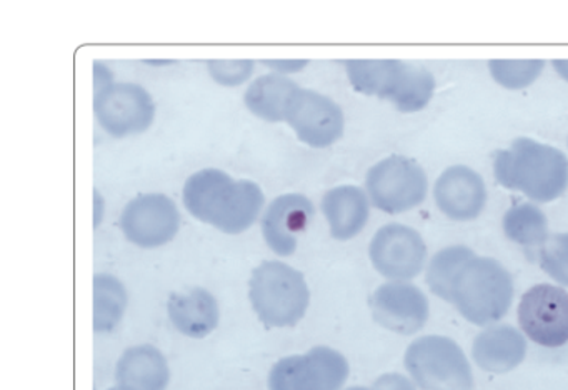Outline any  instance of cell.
Instances as JSON below:
<instances>
[{
    "label": "cell",
    "mask_w": 568,
    "mask_h": 390,
    "mask_svg": "<svg viewBox=\"0 0 568 390\" xmlns=\"http://www.w3.org/2000/svg\"><path fill=\"white\" fill-rule=\"evenodd\" d=\"M182 200L195 219L232 236L251 229L265 203L257 183L234 179L219 169L192 173L185 182Z\"/></svg>",
    "instance_id": "6da1fadb"
},
{
    "label": "cell",
    "mask_w": 568,
    "mask_h": 390,
    "mask_svg": "<svg viewBox=\"0 0 568 390\" xmlns=\"http://www.w3.org/2000/svg\"><path fill=\"white\" fill-rule=\"evenodd\" d=\"M495 179L535 202H551L568 187V159L557 147L520 137L494 157Z\"/></svg>",
    "instance_id": "7a4b0ae2"
},
{
    "label": "cell",
    "mask_w": 568,
    "mask_h": 390,
    "mask_svg": "<svg viewBox=\"0 0 568 390\" xmlns=\"http://www.w3.org/2000/svg\"><path fill=\"white\" fill-rule=\"evenodd\" d=\"M514 300V279L498 260L471 257L452 283L450 302L474 326H490L507 316Z\"/></svg>",
    "instance_id": "3957f363"
},
{
    "label": "cell",
    "mask_w": 568,
    "mask_h": 390,
    "mask_svg": "<svg viewBox=\"0 0 568 390\" xmlns=\"http://www.w3.org/2000/svg\"><path fill=\"white\" fill-rule=\"evenodd\" d=\"M248 299L264 326L294 327L307 312L311 290L301 270L267 260L252 272Z\"/></svg>",
    "instance_id": "277c9868"
},
{
    "label": "cell",
    "mask_w": 568,
    "mask_h": 390,
    "mask_svg": "<svg viewBox=\"0 0 568 390\" xmlns=\"http://www.w3.org/2000/svg\"><path fill=\"white\" fill-rule=\"evenodd\" d=\"M405 369L424 390H474L470 363L455 340L425 336L414 340L405 352Z\"/></svg>",
    "instance_id": "5b68a950"
},
{
    "label": "cell",
    "mask_w": 568,
    "mask_h": 390,
    "mask_svg": "<svg viewBox=\"0 0 568 390\" xmlns=\"http://www.w3.org/2000/svg\"><path fill=\"white\" fill-rule=\"evenodd\" d=\"M365 189L372 206L385 213H402L424 202L428 179L417 160L390 156L371 167Z\"/></svg>",
    "instance_id": "8992f818"
},
{
    "label": "cell",
    "mask_w": 568,
    "mask_h": 390,
    "mask_svg": "<svg viewBox=\"0 0 568 390\" xmlns=\"http://www.w3.org/2000/svg\"><path fill=\"white\" fill-rule=\"evenodd\" d=\"M348 372L347 359L338 350L318 346L278 360L268 373V390H341Z\"/></svg>",
    "instance_id": "52a82bcc"
},
{
    "label": "cell",
    "mask_w": 568,
    "mask_h": 390,
    "mask_svg": "<svg viewBox=\"0 0 568 390\" xmlns=\"http://www.w3.org/2000/svg\"><path fill=\"white\" fill-rule=\"evenodd\" d=\"M518 323L528 339L548 349L568 342V292L550 283H538L521 297Z\"/></svg>",
    "instance_id": "ba28073f"
},
{
    "label": "cell",
    "mask_w": 568,
    "mask_h": 390,
    "mask_svg": "<svg viewBox=\"0 0 568 390\" xmlns=\"http://www.w3.org/2000/svg\"><path fill=\"white\" fill-rule=\"evenodd\" d=\"M94 112L105 132L114 137L144 132L155 116L151 93L138 83H114L94 96Z\"/></svg>",
    "instance_id": "9c48e42d"
},
{
    "label": "cell",
    "mask_w": 568,
    "mask_h": 390,
    "mask_svg": "<svg viewBox=\"0 0 568 390\" xmlns=\"http://www.w3.org/2000/svg\"><path fill=\"white\" fill-rule=\"evenodd\" d=\"M181 227V213L164 193H141L125 206L121 229L129 242L142 249H158L174 240Z\"/></svg>",
    "instance_id": "30bf717a"
},
{
    "label": "cell",
    "mask_w": 568,
    "mask_h": 390,
    "mask_svg": "<svg viewBox=\"0 0 568 390\" xmlns=\"http://www.w3.org/2000/svg\"><path fill=\"white\" fill-rule=\"evenodd\" d=\"M285 122L301 142L315 149L332 146L344 136L345 117L341 106L317 90L298 87L288 102Z\"/></svg>",
    "instance_id": "8fae6325"
},
{
    "label": "cell",
    "mask_w": 568,
    "mask_h": 390,
    "mask_svg": "<svg viewBox=\"0 0 568 390\" xmlns=\"http://www.w3.org/2000/svg\"><path fill=\"white\" fill-rule=\"evenodd\" d=\"M368 256L381 276L407 282L424 269L427 246L420 232L412 227L388 223L375 233Z\"/></svg>",
    "instance_id": "7c38bea8"
},
{
    "label": "cell",
    "mask_w": 568,
    "mask_h": 390,
    "mask_svg": "<svg viewBox=\"0 0 568 390\" xmlns=\"http://www.w3.org/2000/svg\"><path fill=\"white\" fill-rule=\"evenodd\" d=\"M375 322L392 332L412 336L424 329L428 319L427 297L414 283L392 280L378 287L371 297Z\"/></svg>",
    "instance_id": "4fadbf2b"
},
{
    "label": "cell",
    "mask_w": 568,
    "mask_h": 390,
    "mask_svg": "<svg viewBox=\"0 0 568 390\" xmlns=\"http://www.w3.org/2000/svg\"><path fill=\"white\" fill-rule=\"evenodd\" d=\"M314 203L302 193H284L268 203L262 216V236L272 252L287 257L314 219Z\"/></svg>",
    "instance_id": "5bb4252c"
},
{
    "label": "cell",
    "mask_w": 568,
    "mask_h": 390,
    "mask_svg": "<svg viewBox=\"0 0 568 390\" xmlns=\"http://www.w3.org/2000/svg\"><path fill=\"white\" fill-rule=\"evenodd\" d=\"M434 199L440 212L450 220L468 222L477 219L487 203V186L480 173L467 166H452L438 176Z\"/></svg>",
    "instance_id": "9a60e30c"
},
{
    "label": "cell",
    "mask_w": 568,
    "mask_h": 390,
    "mask_svg": "<svg viewBox=\"0 0 568 390\" xmlns=\"http://www.w3.org/2000/svg\"><path fill=\"white\" fill-rule=\"evenodd\" d=\"M471 356L481 370L505 373L517 369L527 356V340L511 326H491L475 337Z\"/></svg>",
    "instance_id": "2e32d148"
},
{
    "label": "cell",
    "mask_w": 568,
    "mask_h": 390,
    "mask_svg": "<svg viewBox=\"0 0 568 390\" xmlns=\"http://www.w3.org/2000/svg\"><path fill=\"white\" fill-rule=\"evenodd\" d=\"M169 380L168 359L154 346L131 347L115 366V386L121 390H165Z\"/></svg>",
    "instance_id": "e0dca14e"
},
{
    "label": "cell",
    "mask_w": 568,
    "mask_h": 390,
    "mask_svg": "<svg viewBox=\"0 0 568 390\" xmlns=\"http://www.w3.org/2000/svg\"><path fill=\"white\" fill-rule=\"evenodd\" d=\"M168 312L175 329L192 339H204L214 332L221 319L217 299L202 287L172 293L169 297Z\"/></svg>",
    "instance_id": "ac0fdd59"
},
{
    "label": "cell",
    "mask_w": 568,
    "mask_h": 390,
    "mask_svg": "<svg viewBox=\"0 0 568 390\" xmlns=\"http://www.w3.org/2000/svg\"><path fill=\"white\" fill-rule=\"evenodd\" d=\"M322 212L334 239L348 240L364 230L371 216V199L357 186H338L325 192Z\"/></svg>",
    "instance_id": "d6986e66"
},
{
    "label": "cell",
    "mask_w": 568,
    "mask_h": 390,
    "mask_svg": "<svg viewBox=\"0 0 568 390\" xmlns=\"http://www.w3.org/2000/svg\"><path fill=\"white\" fill-rule=\"evenodd\" d=\"M297 89V83L292 82L287 77L275 72L267 73L258 77L248 87L244 96L245 106L254 116L267 122H281L285 120L288 102Z\"/></svg>",
    "instance_id": "ffe728a7"
},
{
    "label": "cell",
    "mask_w": 568,
    "mask_h": 390,
    "mask_svg": "<svg viewBox=\"0 0 568 390\" xmlns=\"http://www.w3.org/2000/svg\"><path fill=\"white\" fill-rule=\"evenodd\" d=\"M404 63L402 60H348L345 67L348 80L357 92L388 100Z\"/></svg>",
    "instance_id": "44dd1931"
},
{
    "label": "cell",
    "mask_w": 568,
    "mask_h": 390,
    "mask_svg": "<svg viewBox=\"0 0 568 390\" xmlns=\"http://www.w3.org/2000/svg\"><path fill=\"white\" fill-rule=\"evenodd\" d=\"M94 330L111 332L121 323L128 307V290L112 273H95L94 280Z\"/></svg>",
    "instance_id": "7402d4cb"
},
{
    "label": "cell",
    "mask_w": 568,
    "mask_h": 390,
    "mask_svg": "<svg viewBox=\"0 0 568 390\" xmlns=\"http://www.w3.org/2000/svg\"><path fill=\"white\" fill-rule=\"evenodd\" d=\"M504 232L511 242L518 246H544L548 237V220L544 210L535 203L521 202L510 207L504 216Z\"/></svg>",
    "instance_id": "603a6c76"
},
{
    "label": "cell",
    "mask_w": 568,
    "mask_h": 390,
    "mask_svg": "<svg viewBox=\"0 0 568 390\" xmlns=\"http://www.w3.org/2000/svg\"><path fill=\"white\" fill-rule=\"evenodd\" d=\"M435 92V79L430 70L415 63H404L397 86L390 96V102L400 112L412 113L425 109Z\"/></svg>",
    "instance_id": "cb8c5ba5"
},
{
    "label": "cell",
    "mask_w": 568,
    "mask_h": 390,
    "mask_svg": "<svg viewBox=\"0 0 568 390\" xmlns=\"http://www.w3.org/2000/svg\"><path fill=\"white\" fill-rule=\"evenodd\" d=\"M471 257H475L474 250L465 246H452L438 250L427 267V283L432 292L450 302L452 283H454L458 270Z\"/></svg>",
    "instance_id": "d4e9b609"
},
{
    "label": "cell",
    "mask_w": 568,
    "mask_h": 390,
    "mask_svg": "<svg viewBox=\"0 0 568 390\" xmlns=\"http://www.w3.org/2000/svg\"><path fill=\"white\" fill-rule=\"evenodd\" d=\"M544 60H490L488 69L498 86L518 90L531 86L544 72Z\"/></svg>",
    "instance_id": "484cf974"
},
{
    "label": "cell",
    "mask_w": 568,
    "mask_h": 390,
    "mask_svg": "<svg viewBox=\"0 0 568 390\" xmlns=\"http://www.w3.org/2000/svg\"><path fill=\"white\" fill-rule=\"evenodd\" d=\"M540 267L555 282L568 287V232L554 233L541 246Z\"/></svg>",
    "instance_id": "4316f807"
},
{
    "label": "cell",
    "mask_w": 568,
    "mask_h": 390,
    "mask_svg": "<svg viewBox=\"0 0 568 390\" xmlns=\"http://www.w3.org/2000/svg\"><path fill=\"white\" fill-rule=\"evenodd\" d=\"M254 70L252 60H214L209 62L212 79L221 86L235 87L245 82Z\"/></svg>",
    "instance_id": "83f0119b"
},
{
    "label": "cell",
    "mask_w": 568,
    "mask_h": 390,
    "mask_svg": "<svg viewBox=\"0 0 568 390\" xmlns=\"http://www.w3.org/2000/svg\"><path fill=\"white\" fill-rule=\"evenodd\" d=\"M372 390H417L414 383L407 377L400 373H385L375 380L374 389Z\"/></svg>",
    "instance_id": "f1b7e54d"
},
{
    "label": "cell",
    "mask_w": 568,
    "mask_h": 390,
    "mask_svg": "<svg viewBox=\"0 0 568 390\" xmlns=\"http://www.w3.org/2000/svg\"><path fill=\"white\" fill-rule=\"evenodd\" d=\"M264 63L271 67L275 73L301 72L304 67L308 66L307 60H268V62Z\"/></svg>",
    "instance_id": "f546056e"
},
{
    "label": "cell",
    "mask_w": 568,
    "mask_h": 390,
    "mask_svg": "<svg viewBox=\"0 0 568 390\" xmlns=\"http://www.w3.org/2000/svg\"><path fill=\"white\" fill-rule=\"evenodd\" d=\"M112 83V73L104 63L95 62L94 63V89L95 92L99 90L105 89V87L111 86Z\"/></svg>",
    "instance_id": "4dcf8cb0"
},
{
    "label": "cell",
    "mask_w": 568,
    "mask_h": 390,
    "mask_svg": "<svg viewBox=\"0 0 568 390\" xmlns=\"http://www.w3.org/2000/svg\"><path fill=\"white\" fill-rule=\"evenodd\" d=\"M104 197L99 193V190H94V229H98L99 223L102 222V217H104Z\"/></svg>",
    "instance_id": "1f68e13d"
},
{
    "label": "cell",
    "mask_w": 568,
    "mask_h": 390,
    "mask_svg": "<svg viewBox=\"0 0 568 390\" xmlns=\"http://www.w3.org/2000/svg\"><path fill=\"white\" fill-rule=\"evenodd\" d=\"M555 69H557L558 76L568 82V60H555Z\"/></svg>",
    "instance_id": "d6a6232c"
},
{
    "label": "cell",
    "mask_w": 568,
    "mask_h": 390,
    "mask_svg": "<svg viewBox=\"0 0 568 390\" xmlns=\"http://www.w3.org/2000/svg\"><path fill=\"white\" fill-rule=\"evenodd\" d=\"M347 390H372V389H367V387H351V389H347Z\"/></svg>",
    "instance_id": "836d02e7"
},
{
    "label": "cell",
    "mask_w": 568,
    "mask_h": 390,
    "mask_svg": "<svg viewBox=\"0 0 568 390\" xmlns=\"http://www.w3.org/2000/svg\"><path fill=\"white\" fill-rule=\"evenodd\" d=\"M108 390H121V389H118V387H114V389H108Z\"/></svg>",
    "instance_id": "e575fe53"
}]
</instances>
